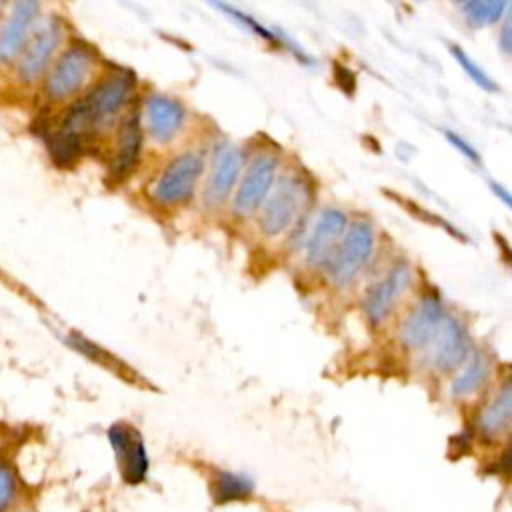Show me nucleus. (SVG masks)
<instances>
[{"label": "nucleus", "mask_w": 512, "mask_h": 512, "mask_svg": "<svg viewBox=\"0 0 512 512\" xmlns=\"http://www.w3.org/2000/svg\"><path fill=\"white\" fill-rule=\"evenodd\" d=\"M450 54H452V58L456 60V64L460 66V70H462L480 90H484V92H496V90H498V84L494 82V78H492L474 58H470V56L464 52L462 46L450 44Z\"/></svg>", "instance_id": "21"}, {"label": "nucleus", "mask_w": 512, "mask_h": 512, "mask_svg": "<svg viewBox=\"0 0 512 512\" xmlns=\"http://www.w3.org/2000/svg\"><path fill=\"white\" fill-rule=\"evenodd\" d=\"M216 8H220L222 12H226L232 20H236L240 26H244L248 32L256 34L258 38H262V40H266V42H270V44H280V46H282V42H284V36H286V34H282L280 30H270V28L262 26L256 18H252L250 14H246V12H242V10L234 8V6H228V4H216Z\"/></svg>", "instance_id": "22"}, {"label": "nucleus", "mask_w": 512, "mask_h": 512, "mask_svg": "<svg viewBox=\"0 0 512 512\" xmlns=\"http://www.w3.org/2000/svg\"><path fill=\"white\" fill-rule=\"evenodd\" d=\"M308 200V186L300 176L284 174L258 210V228L264 236H280L292 228Z\"/></svg>", "instance_id": "2"}, {"label": "nucleus", "mask_w": 512, "mask_h": 512, "mask_svg": "<svg viewBox=\"0 0 512 512\" xmlns=\"http://www.w3.org/2000/svg\"><path fill=\"white\" fill-rule=\"evenodd\" d=\"M94 68V54L92 50L74 44L70 46L58 62L52 66L46 78V96L50 100H64L76 94L86 80L90 78Z\"/></svg>", "instance_id": "5"}, {"label": "nucleus", "mask_w": 512, "mask_h": 512, "mask_svg": "<svg viewBox=\"0 0 512 512\" xmlns=\"http://www.w3.org/2000/svg\"><path fill=\"white\" fill-rule=\"evenodd\" d=\"M16 492V484H14V474L6 464H0V512H4Z\"/></svg>", "instance_id": "23"}, {"label": "nucleus", "mask_w": 512, "mask_h": 512, "mask_svg": "<svg viewBox=\"0 0 512 512\" xmlns=\"http://www.w3.org/2000/svg\"><path fill=\"white\" fill-rule=\"evenodd\" d=\"M490 190L494 192V196H496L506 208L512 210V192H510L508 188H504V186L498 184V182H490Z\"/></svg>", "instance_id": "26"}, {"label": "nucleus", "mask_w": 512, "mask_h": 512, "mask_svg": "<svg viewBox=\"0 0 512 512\" xmlns=\"http://www.w3.org/2000/svg\"><path fill=\"white\" fill-rule=\"evenodd\" d=\"M444 136H446V140L466 158V160H470V162H474V164H480L482 162V158H480V154H478V150L470 144V142H466L460 134H456V132H450V130H446L444 132Z\"/></svg>", "instance_id": "24"}, {"label": "nucleus", "mask_w": 512, "mask_h": 512, "mask_svg": "<svg viewBox=\"0 0 512 512\" xmlns=\"http://www.w3.org/2000/svg\"><path fill=\"white\" fill-rule=\"evenodd\" d=\"M510 450H512V448H510Z\"/></svg>", "instance_id": "28"}, {"label": "nucleus", "mask_w": 512, "mask_h": 512, "mask_svg": "<svg viewBox=\"0 0 512 512\" xmlns=\"http://www.w3.org/2000/svg\"><path fill=\"white\" fill-rule=\"evenodd\" d=\"M500 50L508 56H512V4L506 6V12L502 16V28H500V38H498Z\"/></svg>", "instance_id": "25"}, {"label": "nucleus", "mask_w": 512, "mask_h": 512, "mask_svg": "<svg viewBox=\"0 0 512 512\" xmlns=\"http://www.w3.org/2000/svg\"><path fill=\"white\" fill-rule=\"evenodd\" d=\"M108 440L116 452L124 480L128 484H140L148 472V456L142 436L128 424H114L108 430Z\"/></svg>", "instance_id": "13"}, {"label": "nucleus", "mask_w": 512, "mask_h": 512, "mask_svg": "<svg viewBox=\"0 0 512 512\" xmlns=\"http://www.w3.org/2000/svg\"><path fill=\"white\" fill-rule=\"evenodd\" d=\"M376 246V232L370 222L356 220L348 224V230L336 248L328 268L330 280L344 288L356 280V276L366 268Z\"/></svg>", "instance_id": "3"}, {"label": "nucleus", "mask_w": 512, "mask_h": 512, "mask_svg": "<svg viewBox=\"0 0 512 512\" xmlns=\"http://www.w3.org/2000/svg\"><path fill=\"white\" fill-rule=\"evenodd\" d=\"M132 90L134 80L126 70L102 78L84 98L68 108L60 130L48 142L52 158L58 164L74 162L82 154L86 140L112 126Z\"/></svg>", "instance_id": "1"}, {"label": "nucleus", "mask_w": 512, "mask_h": 512, "mask_svg": "<svg viewBox=\"0 0 512 512\" xmlns=\"http://www.w3.org/2000/svg\"><path fill=\"white\" fill-rule=\"evenodd\" d=\"M488 376H490L488 360L482 354H474V358H468V364L452 380L450 392H452V396H458V398L470 396L484 386Z\"/></svg>", "instance_id": "19"}, {"label": "nucleus", "mask_w": 512, "mask_h": 512, "mask_svg": "<svg viewBox=\"0 0 512 512\" xmlns=\"http://www.w3.org/2000/svg\"><path fill=\"white\" fill-rule=\"evenodd\" d=\"M410 284V266L406 262L394 264L366 294L364 314L372 324H382L394 310Z\"/></svg>", "instance_id": "11"}, {"label": "nucleus", "mask_w": 512, "mask_h": 512, "mask_svg": "<svg viewBox=\"0 0 512 512\" xmlns=\"http://www.w3.org/2000/svg\"><path fill=\"white\" fill-rule=\"evenodd\" d=\"M348 230V216L338 208H324L306 240V260L314 268H326Z\"/></svg>", "instance_id": "8"}, {"label": "nucleus", "mask_w": 512, "mask_h": 512, "mask_svg": "<svg viewBox=\"0 0 512 512\" xmlns=\"http://www.w3.org/2000/svg\"><path fill=\"white\" fill-rule=\"evenodd\" d=\"M60 40H62V26L56 18L46 20L44 24L34 28L18 64V74L24 82H32L46 72Z\"/></svg>", "instance_id": "12"}, {"label": "nucleus", "mask_w": 512, "mask_h": 512, "mask_svg": "<svg viewBox=\"0 0 512 512\" xmlns=\"http://www.w3.org/2000/svg\"><path fill=\"white\" fill-rule=\"evenodd\" d=\"M210 490H212V498L216 504H230V502H242V500L250 498L254 492V484L244 474L218 470L212 476Z\"/></svg>", "instance_id": "18"}, {"label": "nucleus", "mask_w": 512, "mask_h": 512, "mask_svg": "<svg viewBox=\"0 0 512 512\" xmlns=\"http://www.w3.org/2000/svg\"><path fill=\"white\" fill-rule=\"evenodd\" d=\"M424 352L428 354L432 368L438 372L448 374L462 368L470 358V338L464 324L446 314Z\"/></svg>", "instance_id": "7"}, {"label": "nucleus", "mask_w": 512, "mask_h": 512, "mask_svg": "<svg viewBox=\"0 0 512 512\" xmlns=\"http://www.w3.org/2000/svg\"><path fill=\"white\" fill-rule=\"evenodd\" d=\"M186 112L182 104L166 94H152L144 106L146 130L152 140L166 144L182 130Z\"/></svg>", "instance_id": "15"}, {"label": "nucleus", "mask_w": 512, "mask_h": 512, "mask_svg": "<svg viewBox=\"0 0 512 512\" xmlns=\"http://www.w3.org/2000/svg\"><path fill=\"white\" fill-rule=\"evenodd\" d=\"M444 316L442 298L436 292L426 294L400 324L398 338L402 346L408 350H426Z\"/></svg>", "instance_id": "9"}, {"label": "nucleus", "mask_w": 512, "mask_h": 512, "mask_svg": "<svg viewBox=\"0 0 512 512\" xmlns=\"http://www.w3.org/2000/svg\"><path fill=\"white\" fill-rule=\"evenodd\" d=\"M276 170H278V160L272 154H258L248 164L238 184V190L232 198V210L238 216H248L260 210V206L264 204V200L274 188Z\"/></svg>", "instance_id": "6"}, {"label": "nucleus", "mask_w": 512, "mask_h": 512, "mask_svg": "<svg viewBox=\"0 0 512 512\" xmlns=\"http://www.w3.org/2000/svg\"><path fill=\"white\" fill-rule=\"evenodd\" d=\"M202 170H204V160L200 154L184 152L176 156L158 176L152 188L154 200L164 206L186 202L194 194L196 184L202 176Z\"/></svg>", "instance_id": "4"}, {"label": "nucleus", "mask_w": 512, "mask_h": 512, "mask_svg": "<svg viewBox=\"0 0 512 512\" xmlns=\"http://www.w3.org/2000/svg\"><path fill=\"white\" fill-rule=\"evenodd\" d=\"M512 426V378L506 380L498 392L486 402L476 416V430L482 438L494 440Z\"/></svg>", "instance_id": "16"}, {"label": "nucleus", "mask_w": 512, "mask_h": 512, "mask_svg": "<svg viewBox=\"0 0 512 512\" xmlns=\"http://www.w3.org/2000/svg\"><path fill=\"white\" fill-rule=\"evenodd\" d=\"M506 6L508 4L502 0H470V2H464L460 8H462V16L470 26L482 28L502 20Z\"/></svg>", "instance_id": "20"}, {"label": "nucleus", "mask_w": 512, "mask_h": 512, "mask_svg": "<svg viewBox=\"0 0 512 512\" xmlns=\"http://www.w3.org/2000/svg\"><path fill=\"white\" fill-rule=\"evenodd\" d=\"M508 258H510V260H512V250H508Z\"/></svg>", "instance_id": "27"}, {"label": "nucleus", "mask_w": 512, "mask_h": 512, "mask_svg": "<svg viewBox=\"0 0 512 512\" xmlns=\"http://www.w3.org/2000/svg\"><path fill=\"white\" fill-rule=\"evenodd\" d=\"M142 148V126L138 114H130L122 120L120 132H118V146H116V156L112 158V168L110 172L116 178H124L134 164L138 162Z\"/></svg>", "instance_id": "17"}, {"label": "nucleus", "mask_w": 512, "mask_h": 512, "mask_svg": "<svg viewBox=\"0 0 512 512\" xmlns=\"http://www.w3.org/2000/svg\"><path fill=\"white\" fill-rule=\"evenodd\" d=\"M38 2H16L0 30V64H12L22 56L38 18Z\"/></svg>", "instance_id": "14"}, {"label": "nucleus", "mask_w": 512, "mask_h": 512, "mask_svg": "<svg viewBox=\"0 0 512 512\" xmlns=\"http://www.w3.org/2000/svg\"><path fill=\"white\" fill-rule=\"evenodd\" d=\"M244 164L242 150L230 142L218 144L212 156V170L204 188V202L210 208L222 206L232 194Z\"/></svg>", "instance_id": "10"}]
</instances>
